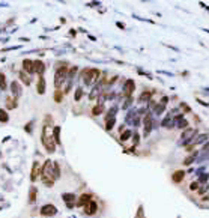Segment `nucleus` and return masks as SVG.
I'll use <instances>...</instances> for the list:
<instances>
[{"label": "nucleus", "instance_id": "nucleus-1", "mask_svg": "<svg viewBox=\"0 0 209 218\" xmlns=\"http://www.w3.org/2000/svg\"><path fill=\"white\" fill-rule=\"evenodd\" d=\"M41 140H42V145L47 149V152L53 153L56 150V142H54V137H53V127L50 124H45L42 127V132H41Z\"/></svg>", "mask_w": 209, "mask_h": 218}, {"label": "nucleus", "instance_id": "nucleus-2", "mask_svg": "<svg viewBox=\"0 0 209 218\" xmlns=\"http://www.w3.org/2000/svg\"><path fill=\"white\" fill-rule=\"evenodd\" d=\"M54 163L51 160H47L45 164L41 167V181L45 187H53L54 185V173H53Z\"/></svg>", "mask_w": 209, "mask_h": 218}, {"label": "nucleus", "instance_id": "nucleus-3", "mask_svg": "<svg viewBox=\"0 0 209 218\" xmlns=\"http://www.w3.org/2000/svg\"><path fill=\"white\" fill-rule=\"evenodd\" d=\"M68 77V68H66V63H63L62 66H57L56 74H54V86L56 89L60 87V84L65 81V78Z\"/></svg>", "mask_w": 209, "mask_h": 218}, {"label": "nucleus", "instance_id": "nucleus-4", "mask_svg": "<svg viewBox=\"0 0 209 218\" xmlns=\"http://www.w3.org/2000/svg\"><path fill=\"white\" fill-rule=\"evenodd\" d=\"M99 77V71L98 69H84L83 71V80L87 86L89 84H93V81Z\"/></svg>", "mask_w": 209, "mask_h": 218}, {"label": "nucleus", "instance_id": "nucleus-5", "mask_svg": "<svg viewBox=\"0 0 209 218\" xmlns=\"http://www.w3.org/2000/svg\"><path fill=\"white\" fill-rule=\"evenodd\" d=\"M39 212H41L42 217H53V215L57 212V208H56L54 205H50V203H48V205H44Z\"/></svg>", "mask_w": 209, "mask_h": 218}, {"label": "nucleus", "instance_id": "nucleus-6", "mask_svg": "<svg viewBox=\"0 0 209 218\" xmlns=\"http://www.w3.org/2000/svg\"><path fill=\"white\" fill-rule=\"evenodd\" d=\"M23 72L26 74H33L35 71H33V60H30V59H24L23 60Z\"/></svg>", "mask_w": 209, "mask_h": 218}, {"label": "nucleus", "instance_id": "nucleus-7", "mask_svg": "<svg viewBox=\"0 0 209 218\" xmlns=\"http://www.w3.org/2000/svg\"><path fill=\"white\" fill-rule=\"evenodd\" d=\"M33 71L39 74V77H42V74L45 71V63L42 60H33Z\"/></svg>", "mask_w": 209, "mask_h": 218}, {"label": "nucleus", "instance_id": "nucleus-8", "mask_svg": "<svg viewBox=\"0 0 209 218\" xmlns=\"http://www.w3.org/2000/svg\"><path fill=\"white\" fill-rule=\"evenodd\" d=\"M134 89H136V84H134L132 80L125 81V84H123V93H125V96H129V95L134 92Z\"/></svg>", "mask_w": 209, "mask_h": 218}, {"label": "nucleus", "instance_id": "nucleus-9", "mask_svg": "<svg viewBox=\"0 0 209 218\" xmlns=\"http://www.w3.org/2000/svg\"><path fill=\"white\" fill-rule=\"evenodd\" d=\"M96 211H98V205H96L95 201L90 200L87 205H84V212H86L87 215H93Z\"/></svg>", "mask_w": 209, "mask_h": 218}, {"label": "nucleus", "instance_id": "nucleus-10", "mask_svg": "<svg viewBox=\"0 0 209 218\" xmlns=\"http://www.w3.org/2000/svg\"><path fill=\"white\" fill-rule=\"evenodd\" d=\"M11 92H12V95H14V98H18L20 95H21V86H20V83H18L17 80H14L12 83H11Z\"/></svg>", "mask_w": 209, "mask_h": 218}, {"label": "nucleus", "instance_id": "nucleus-11", "mask_svg": "<svg viewBox=\"0 0 209 218\" xmlns=\"http://www.w3.org/2000/svg\"><path fill=\"white\" fill-rule=\"evenodd\" d=\"M39 175H41V167H39V163L35 161V163H33V167H32V173H30V181L35 182Z\"/></svg>", "mask_w": 209, "mask_h": 218}, {"label": "nucleus", "instance_id": "nucleus-12", "mask_svg": "<svg viewBox=\"0 0 209 218\" xmlns=\"http://www.w3.org/2000/svg\"><path fill=\"white\" fill-rule=\"evenodd\" d=\"M5 102H6V110H14V109H17V105H18L17 98H11V96H8Z\"/></svg>", "mask_w": 209, "mask_h": 218}, {"label": "nucleus", "instance_id": "nucleus-13", "mask_svg": "<svg viewBox=\"0 0 209 218\" xmlns=\"http://www.w3.org/2000/svg\"><path fill=\"white\" fill-rule=\"evenodd\" d=\"M36 89H38V93H39V95H44V93H45V78H44V77H39V78H38V86H36Z\"/></svg>", "mask_w": 209, "mask_h": 218}, {"label": "nucleus", "instance_id": "nucleus-14", "mask_svg": "<svg viewBox=\"0 0 209 218\" xmlns=\"http://www.w3.org/2000/svg\"><path fill=\"white\" fill-rule=\"evenodd\" d=\"M62 199H63V201H66L68 203V208H72L74 205H72V201L75 200V194H72V193H66V194H63L62 196Z\"/></svg>", "mask_w": 209, "mask_h": 218}, {"label": "nucleus", "instance_id": "nucleus-15", "mask_svg": "<svg viewBox=\"0 0 209 218\" xmlns=\"http://www.w3.org/2000/svg\"><path fill=\"white\" fill-rule=\"evenodd\" d=\"M90 200H92V196H90V194H83V196H80V199L77 201V206H84Z\"/></svg>", "mask_w": 209, "mask_h": 218}, {"label": "nucleus", "instance_id": "nucleus-16", "mask_svg": "<svg viewBox=\"0 0 209 218\" xmlns=\"http://www.w3.org/2000/svg\"><path fill=\"white\" fill-rule=\"evenodd\" d=\"M184 178H185V172H182V170H177V172H174L173 176H172L173 182H176V183H179V182L182 181Z\"/></svg>", "mask_w": 209, "mask_h": 218}, {"label": "nucleus", "instance_id": "nucleus-17", "mask_svg": "<svg viewBox=\"0 0 209 218\" xmlns=\"http://www.w3.org/2000/svg\"><path fill=\"white\" fill-rule=\"evenodd\" d=\"M36 194H38L36 187H30V190H29V203H30V205L36 201Z\"/></svg>", "mask_w": 209, "mask_h": 218}, {"label": "nucleus", "instance_id": "nucleus-18", "mask_svg": "<svg viewBox=\"0 0 209 218\" xmlns=\"http://www.w3.org/2000/svg\"><path fill=\"white\" fill-rule=\"evenodd\" d=\"M151 128H152V119H151V116H146L144 117V135L149 134Z\"/></svg>", "mask_w": 209, "mask_h": 218}, {"label": "nucleus", "instance_id": "nucleus-19", "mask_svg": "<svg viewBox=\"0 0 209 218\" xmlns=\"http://www.w3.org/2000/svg\"><path fill=\"white\" fill-rule=\"evenodd\" d=\"M18 75H20V80H21V81H23L26 86H29V84H30V81H32V80H30L29 74H26V72H23V71H20V74H18Z\"/></svg>", "mask_w": 209, "mask_h": 218}, {"label": "nucleus", "instance_id": "nucleus-20", "mask_svg": "<svg viewBox=\"0 0 209 218\" xmlns=\"http://www.w3.org/2000/svg\"><path fill=\"white\" fill-rule=\"evenodd\" d=\"M53 137H54V142L57 145H60V127L53 128Z\"/></svg>", "mask_w": 209, "mask_h": 218}, {"label": "nucleus", "instance_id": "nucleus-21", "mask_svg": "<svg viewBox=\"0 0 209 218\" xmlns=\"http://www.w3.org/2000/svg\"><path fill=\"white\" fill-rule=\"evenodd\" d=\"M194 134H196V129H187V131H184V134H182V139H184L185 142H188V140L191 139Z\"/></svg>", "mask_w": 209, "mask_h": 218}, {"label": "nucleus", "instance_id": "nucleus-22", "mask_svg": "<svg viewBox=\"0 0 209 218\" xmlns=\"http://www.w3.org/2000/svg\"><path fill=\"white\" fill-rule=\"evenodd\" d=\"M8 120H9V114L6 113L5 109H0V122H2V124H6Z\"/></svg>", "mask_w": 209, "mask_h": 218}, {"label": "nucleus", "instance_id": "nucleus-23", "mask_svg": "<svg viewBox=\"0 0 209 218\" xmlns=\"http://www.w3.org/2000/svg\"><path fill=\"white\" fill-rule=\"evenodd\" d=\"M8 86H6V75L3 72H0V91H6Z\"/></svg>", "mask_w": 209, "mask_h": 218}, {"label": "nucleus", "instance_id": "nucleus-24", "mask_svg": "<svg viewBox=\"0 0 209 218\" xmlns=\"http://www.w3.org/2000/svg\"><path fill=\"white\" fill-rule=\"evenodd\" d=\"M62 96H63V91L56 89V92H54V101H56V102H60V101H62Z\"/></svg>", "mask_w": 209, "mask_h": 218}, {"label": "nucleus", "instance_id": "nucleus-25", "mask_svg": "<svg viewBox=\"0 0 209 218\" xmlns=\"http://www.w3.org/2000/svg\"><path fill=\"white\" fill-rule=\"evenodd\" d=\"M103 105H96V107H93V109H92V114H93V116H99V114H101V113H103Z\"/></svg>", "mask_w": 209, "mask_h": 218}, {"label": "nucleus", "instance_id": "nucleus-26", "mask_svg": "<svg viewBox=\"0 0 209 218\" xmlns=\"http://www.w3.org/2000/svg\"><path fill=\"white\" fill-rule=\"evenodd\" d=\"M113 125H114V117H110V119H107V125H105V129H107V131L113 129Z\"/></svg>", "mask_w": 209, "mask_h": 218}, {"label": "nucleus", "instance_id": "nucleus-27", "mask_svg": "<svg viewBox=\"0 0 209 218\" xmlns=\"http://www.w3.org/2000/svg\"><path fill=\"white\" fill-rule=\"evenodd\" d=\"M151 98V92H144L141 96H140V101H146V99H149Z\"/></svg>", "mask_w": 209, "mask_h": 218}, {"label": "nucleus", "instance_id": "nucleus-28", "mask_svg": "<svg viewBox=\"0 0 209 218\" xmlns=\"http://www.w3.org/2000/svg\"><path fill=\"white\" fill-rule=\"evenodd\" d=\"M129 135H131V132H129V131H125L122 135H121V140H122V142L128 140V139H129Z\"/></svg>", "mask_w": 209, "mask_h": 218}, {"label": "nucleus", "instance_id": "nucleus-29", "mask_svg": "<svg viewBox=\"0 0 209 218\" xmlns=\"http://www.w3.org/2000/svg\"><path fill=\"white\" fill-rule=\"evenodd\" d=\"M194 158H196V153H192L191 157H188V158L184 161V164H185V165H190V164L192 163V160H194Z\"/></svg>", "mask_w": 209, "mask_h": 218}, {"label": "nucleus", "instance_id": "nucleus-30", "mask_svg": "<svg viewBox=\"0 0 209 218\" xmlns=\"http://www.w3.org/2000/svg\"><path fill=\"white\" fill-rule=\"evenodd\" d=\"M199 187H200L199 181H197V182H192L191 185H190V190H191V191H196V190H199Z\"/></svg>", "mask_w": 209, "mask_h": 218}, {"label": "nucleus", "instance_id": "nucleus-31", "mask_svg": "<svg viewBox=\"0 0 209 218\" xmlns=\"http://www.w3.org/2000/svg\"><path fill=\"white\" fill-rule=\"evenodd\" d=\"M187 125H188V122H187V120H184V119H182V116H181V117H179V125H177V127H181V128H187Z\"/></svg>", "mask_w": 209, "mask_h": 218}, {"label": "nucleus", "instance_id": "nucleus-32", "mask_svg": "<svg viewBox=\"0 0 209 218\" xmlns=\"http://www.w3.org/2000/svg\"><path fill=\"white\" fill-rule=\"evenodd\" d=\"M81 95H83V91H81V89H77V92H75V101H80Z\"/></svg>", "mask_w": 209, "mask_h": 218}, {"label": "nucleus", "instance_id": "nucleus-33", "mask_svg": "<svg viewBox=\"0 0 209 218\" xmlns=\"http://www.w3.org/2000/svg\"><path fill=\"white\" fill-rule=\"evenodd\" d=\"M206 190H208V183H205V187H199V190H197V191L202 194V193H205Z\"/></svg>", "mask_w": 209, "mask_h": 218}, {"label": "nucleus", "instance_id": "nucleus-34", "mask_svg": "<svg viewBox=\"0 0 209 218\" xmlns=\"http://www.w3.org/2000/svg\"><path fill=\"white\" fill-rule=\"evenodd\" d=\"M162 110H164V105H162V104H159V105L157 107V110H155V111H157L158 114H161V111H162Z\"/></svg>", "mask_w": 209, "mask_h": 218}, {"label": "nucleus", "instance_id": "nucleus-35", "mask_svg": "<svg viewBox=\"0 0 209 218\" xmlns=\"http://www.w3.org/2000/svg\"><path fill=\"white\" fill-rule=\"evenodd\" d=\"M206 179H208V175H203V176L200 178V181H206Z\"/></svg>", "mask_w": 209, "mask_h": 218}]
</instances>
